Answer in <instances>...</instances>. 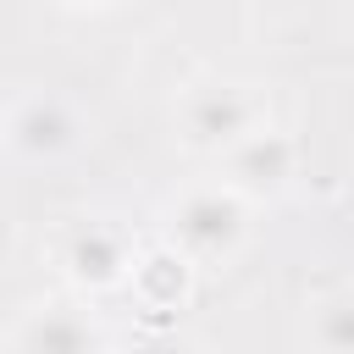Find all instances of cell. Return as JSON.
<instances>
[{"instance_id":"8","label":"cell","mask_w":354,"mask_h":354,"mask_svg":"<svg viewBox=\"0 0 354 354\" xmlns=\"http://www.w3.org/2000/svg\"><path fill=\"white\" fill-rule=\"evenodd\" d=\"M310 343H315V354H354V293H332L315 304Z\"/></svg>"},{"instance_id":"4","label":"cell","mask_w":354,"mask_h":354,"mask_svg":"<svg viewBox=\"0 0 354 354\" xmlns=\"http://www.w3.org/2000/svg\"><path fill=\"white\" fill-rule=\"evenodd\" d=\"M293 177H299V138H293V133H282V127H271V122L221 155V183H227V188H238L249 205H260V199L282 194Z\"/></svg>"},{"instance_id":"5","label":"cell","mask_w":354,"mask_h":354,"mask_svg":"<svg viewBox=\"0 0 354 354\" xmlns=\"http://www.w3.org/2000/svg\"><path fill=\"white\" fill-rule=\"evenodd\" d=\"M77 138H83V116L61 94H28L6 111V149L22 160H55L77 149Z\"/></svg>"},{"instance_id":"1","label":"cell","mask_w":354,"mask_h":354,"mask_svg":"<svg viewBox=\"0 0 354 354\" xmlns=\"http://www.w3.org/2000/svg\"><path fill=\"white\" fill-rule=\"evenodd\" d=\"M249 232H254V205L238 188H227L221 177H210V183H188L166 205V238L160 243H171L199 271V266L238 260L243 243H249Z\"/></svg>"},{"instance_id":"2","label":"cell","mask_w":354,"mask_h":354,"mask_svg":"<svg viewBox=\"0 0 354 354\" xmlns=\"http://www.w3.org/2000/svg\"><path fill=\"white\" fill-rule=\"evenodd\" d=\"M266 122H271L266 88L238 83V77H194L177 88V105H171L177 144L194 155H227L232 144H243Z\"/></svg>"},{"instance_id":"9","label":"cell","mask_w":354,"mask_h":354,"mask_svg":"<svg viewBox=\"0 0 354 354\" xmlns=\"http://www.w3.org/2000/svg\"><path fill=\"white\" fill-rule=\"evenodd\" d=\"M0 149H6V111H0Z\"/></svg>"},{"instance_id":"7","label":"cell","mask_w":354,"mask_h":354,"mask_svg":"<svg viewBox=\"0 0 354 354\" xmlns=\"http://www.w3.org/2000/svg\"><path fill=\"white\" fill-rule=\"evenodd\" d=\"M127 293H133L144 310H183V299L194 293V266H188L171 243H149V249H138V260H133Z\"/></svg>"},{"instance_id":"6","label":"cell","mask_w":354,"mask_h":354,"mask_svg":"<svg viewBox=\"0 0 354 354\" xmlns=\"http://www.w3.org/2000/svg\"><path fill=\"white\" fill-rule=\"evenodd\" d=\"M11 348L17 354H111V332L88 304L55 299V304H39L22 315Z\"/></svg>"},{"instance_id":"3","label":"cell","mask_w":354,"mask_h":354,"mask_svg":"<svg viewBox=\"0 0 354 354\" xmlns=\"http://www.w3.org/2000/svg\"><path fill=\"white\" fill-rule=\"evenodd\" d=\"M138 238L127 221H111V216H88L77 221L66 238H61V271L77 293H122L127 277H133V260H138Z\"/></svg>"}]
</instances>
